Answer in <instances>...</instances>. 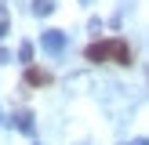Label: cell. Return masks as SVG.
Segmentation results:
<instances>
[{
    "instance_id": "obj_8",
    "label": "cell",
    "mask_w": 149,
    "mask_h": 145,
    "mask_svg": "<svg viewBox=\"0 0 149 145\" xmlns=\"http://www.w3.org/2000/svg\"><path fill=\"white\" fill-rule=\"evenodd\" d=\"M131 145H149V138H135V142H131Z\"/></svg>"
},
{
    "instance_id": "obj_1",
    "label": "cell",
    "mask_w": 149,
    "mask_h": 145,
    "mask_svg": "<svg viewBox=\"0 0 149 145\" xmlns=\"http://www.w3.org/2000/svg\"><path fill=\"white\" fill-rule=\"evenodd\" d=\"M84 58H87V62H116V65H131V47H127V40H120V36H109V40L87 44Z\"/></svg>"
},
{
    "instance_id": "obj_3",
    "label": "cell",
    "mask_w": 149,
    "mask_h": 145,
    "mask_svg": "<svg viewBox=\"0 0 149 145\" xmlns=\"http://www.w3.org/2000/svg\"><path fill=\"white\" fill-rule=\"evenodd\" d=\"M15 127H18L22 134H33V130H36V123H33V113H29V109L15 113Z\"/></svg>"
},
{
    "instance_id": "obj_9",
    "label": "cell",
    "mask_w": 149,
    "mask_h": 145,
    "mask_svg": "<svg viewBox=\"0 0 149 145\" xmlns=\"http://www.w3.org/2000/svg\"><path fill=\"white\" fill-rule=\"evenodd\" d=\"M80 145H87V142H80Z\"/></svg>"
},
{
    "instance_id": "obj_4",
    "label": "cell",
    "mask_w": 149,
    "mask_h": 145,
    "mask_svg": "<svg viewBox=\"0 0 149 145\" xmlns=\"http://www.w3.org/2000/svg\"><path fill=\"white\" fill-rule=\"evenodd\" d=\"M26 84H51V76H47L44 69H29V72H26Z\"/></svg>"
},
{
    "instance_id": "obj_6",
    "label": "cell",
    "mask_w": 149,
    "mask_h": 145,
    "mask_svg": "<svg viewBox=\"0 0 149 145\" xmlns=\"http://www.w3.org/2000/svg\"><path fill=\"white\" fill-rule=\"evenodd\" d=\"M18 62H33V44H18Z\"/></svg>"
},
{
    "instance_id": "obj_5",
    "label": "cell",
    "mask_w": 149,
    "mask_h": 145,
    "mask_svg": "<svg viewBox=\"0 0 149 145\" xmlns=\"http://www.w3.org/2000/svg\"><path fill=\"white\" fill-rule=\"evenodd\" d=\"M33 11L36 14H51L55 11V0H33Z\"/></svg>"
},
{
    "instance_id": "obj_7",
    "label": "cell",
    "mask_w": 149,
    "mask_h": 145,
    "mask_svg": "<svg viewBox=\"0 0 149 145\" xmlns=\"http://www.w3.org/2000/svg\"><path fill=\"white\" fill-rule=\"evenodd\" d=\"M7 29H11V18H7L4 4H0V40H4V36H7Z\"/></svg>"
},
{
    "instance_id": "obj_2",
    "label": "cell",
    "mask_w": 149,
    "mask_h": 145,
    "mask_svg": "<svg viewBox=\"0 0 149 145\" xmlns=\"http://www.w3.org/2000/svg\"><path fill=\"white\" fill-rule=\"evenodd\" d=\"M40 47L47 51V55H62V51H65V33H62V29H47V33H40Z\"/></svg>"
}]
</instances>
